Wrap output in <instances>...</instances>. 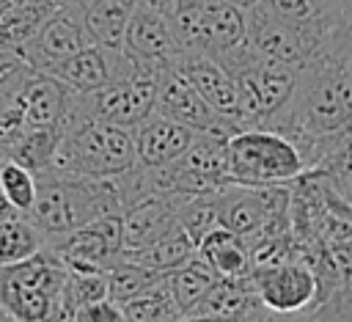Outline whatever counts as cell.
Here are the masks:
<instances>
[{
  "label": "cell",
  "instance_id": "6da1fadb",
  "mask_svg": "<svg viewBox=\"0 0 352 322\" xmlns=\"http://www.w3.org/2000/svg\"><path fill=\"white\" fill-rule=\"evenodd\" d=\"M63 138L50 165V176L69 179H113L138 165L132 129L96 118H82L72 102L60 121ZM44 173V176H47Z\"/></svg>",
  "mask_w": 352,
  "mask_h": 322
},
{
  "label": "cell",
  "instance_id": "7a4b0ae2",
  "mask_svg": "<svg viewBox=\"0 0 352 322\" xmlns=\"http://www.w3.org/2000/svg\"><path fill=\"white\" fill-rule=\"evenodd\" d=\"M66 281L69 270L50 248L28 261L0 267V311L14 322H69L77 308Z\"/></svg>",
  "mask_w": 352,
  "mask_h": 322
},
{
  "label": "cell",
  "instance_id": "3957f363",
  "mask_svg": "<svg viewBox=\"0 0 352 322\" xmlns=\"http://www.w3.org/2000/svg\"><path fill=\"white\" fill-rule=\"evenodd\" d=\"M36 179L38 193L28 220L44 234L47 245L99 217L121 215L110 179H69L50 173Z\"/></svg>",
  "mask_w": 352,
  "mask_h": 322
},
{
  "label": "cell",
  "instance_id": "277c9868",
  "mask_svg": "<svg viewBox=\"0 0 352 322\" xmlns=\"http://www.w3.org/2000/svg\"><path fill=\"white\" fill-rule=\"evenodd\" d=\"M217 63L234 80L242 127H270L292 105L300 69L264 58L248 44Z\"/></svg>",
  "mask_w": 352,
  "mask_h": 322
},
{
  "label": "cell",
  "instance_id": "5b68a950",
  "mask_svg": "<svg viewBox=\"0 0 352 322\" xmlns=\"http://www.w3.org/2000/svg\"><path fill=\"white\" fill-rule=\"evenodd\" d=\"M226 168L231 184L272 187L292 184L308 173L300 149L267 127H242L226 140Z\"/></svg>",
  "mask_w": 352,
  "mask_h": 322
},
{
  "label": "cell",
  "instance_id": "8992f818",
  "mask_svg": "<svg viewBox=\"0 0 352 322\" xmlns=\"http://www.w3.org/2000/svg\"><path fill=\"white\" fill-rule=\"evenodd\" d=\"M69 272L107 275L124 259V220L121 215L99 217L47 245Z\"/></svg>",
  "mask_w": 352,
  "mask_h": 322
},
{
  "label": "cell",
  "instance_id": "52a82bcc",
  "mask_svg": "<svg viewBox=\"0 0 352 322\" xmlns=\"http://www.w3.org/2000/svg\"><path fill=\"white\" fill-rule=\"evenodd\" d=\"M121 50L138 63L140 74L151 80H160V74H165L168 69H176L179 58L184 55L173 39L168 17L140 3L129 19Z\"/></svg>",
  "mask_w": 352,
  "mask_h": 322
},
{
  "label": "cell",
  "instance_id": "ba28073f",
  "mask_svg": "<svg viewBox=\"0 0 352 322\" xmlns=\"http://www.w3.org/2000/svg\"><path fill=\"white\" fill-rule=\"evenodd\" d=\"M85 118H96L113 127L138 129L157 110V80H124L96 94H77Z\"/></svg>",
  "mask_w": 352,
  "mask_h": 322
},
{
  "label": "cell",
  "instance_id": "9c48e42d",
  "mask_svg": "<svg viewBox=\"0 0 352 322\" xmlns=\"http://www.w3.org/2000/svg\"><path fill=\"white\" fill-rule=\"evenodd\" d=\"M91 47L77 6H58V11L38 28V33L19 50L36 74H55L69 58Z\"/></svg>",
  "mask_w": 352,
  "mask_h": 322
},
{
  "label": "cell",
  "instance_id": "30bf717a",
  "mask_svg": "<svg viewBox=\"0 0 352 322\" xmlns=\"http://www.w3.org/2000/svg\"><path fill=\"white\" fill-rule=\"evenodd\" d=\"M50 77L60 80L74 94H96L107 85H116L124 80H140L143 74H140L138 63L124 50H104V47L91 44L82 52H77L74 58H69L63 66H58L55 74H50Z\"/></svg>",
  "mask_w": 352,
  "mask_h": 322
},
{
  "label": "cell",
  "instance_id": "8fae6325",
  "mask_svg": "<svg viewBox=\"0 0 352 322\" xmlns=\"http://www.w3.org/2000/svg\"><path fill=\"white\" fill-rule=\"evenodd\" d=\"M258 303L270 314H297L311 311L316 300V278L302 259H286L280 264L256 270L250 275Z\"/></svg>",
  "mask_w": 352,
  "mask_h": 322
},
{
  "label": "cell",
  "instance_id": "7c38bea8",
  "mask_svg": "<svg viewBox=\"0 0 352 322\" xmlns=\"http://www.w3.org/2000/svg\"><path fill=\"white\" fill-rule=\"evenodd\" d=\"M154 113L182 124L192 132H204V135L231 138L239 129V127L223 121L217 113H212V107L201 99V94L176 69H168L165 74H160V80H157V110Z\"/></svg>",
  "mask_w": 352,
  "mask_h": 322
},
{
  "label": "cell",
  "instance_id": "4fadbf2b",
  "mask_svg": "<svg viewBox=\"0 0 352 322\" xmlns=\"http://www.w3.org/2000/svg\"><path fill=\"white\" fill-rule=\"evenodd\" d=\"M248 47L264 58L289 63L294 69H302L314 61L305 39L283 19H278L264 3L248 11Z\"/></svg>",
  "mask_w": 352,
  "mask_h": 322
},
{
  "label": "cell",
  "instance_id": "5bb4252c",
  "mask_svg": "<svg viewBox=\"0 0 352 322\" xmlns=\"http://www.w3.org/2000/svg\"><path fill=\"white\" fill-rule=\"evenodd\" d=\"M176 72L187 77V83L201 94V99L212 107V113H217L223 121H228V124L242 129L234 80L214 58L198 55V52H187V55L179 58Z\"/></svg>",
  "mask_w": 352,
  "mask_h": 322
},
{
  "label": "cell",
  "instance_id": "9a60e30c",
  "mask_svg": "<svg viewBox=\"0 0 352 322\" xmlns=\"http://www.w3.org/2000/svg\"><path fill=\"white\" fill-rule=\"evenodd\" d=\"M190 195H154L146 198L126 212H121L124 220V253H138L157 239H162L179 220L176 212Z\"/></svg>",
  "mask_w": 352,
  "mask_h": 322
},
{
  "label": "cell",
  "instance_id": "2e32d148",
  "mask_svg": "<svg viewBox=\"0 0 352 322\" xmlns=\"http://www.w3.org/2000/svg\"><path fill=\"white\" fill-rule=\"evenodd\" d=\"M198 132L154 113L151 118H146L138 129H132L135 138V151H138V165L143 168H162L176 162L190 143L195 140Z\"/></svg>",
  "mask_w": 352,
  "mask_h": 322
},
{
  "label": "cell",
  "instance_id": "e0dca14e",
  "mask_svg": "<svg viewBox=\"0 0 352 322\" xmlns=\"http://www.w3.org/2000/svg\"><path fill=\"white\" fill-rule=\"evenodd\" d=\"M212 198H214L220 228H228V231L239 234L248 242L261 237V231H264V226L270 220L261 187L228 184V187L212 193Z\"/></svg>",
  "mask_w": 352,
  "mask_h": 322
},
{
  "label": "cell",
  "instance_id": "ac0fdd59",
  "mask_svg": "<svg viewBox=\"0 0 352 322\" xmlns=\"http://www.w3.org/2000/svg\"><path fill=\"white\" fill-rule=\"evenodd\" d=\"M74 6L91 44L104 50H121L138 0H77Z\"/></svg>",
  "mask_w": 352,
  "mask_h": 322
},
{
  "label": "cell",
  "instance_id": "d6986e66",
  "mask_svg": "<svg viewBox=\"0 0 352 322\" xmlns=\"http://www.w3.org/2000/svg\"><path fill=\"white\" fill-rule=\"evenodd\" d=\"M245 44H248V14L223 0H209L198 55H209V58L220 61V58L242 50Z\"/></svg>",
  "mask_w": 352,
  "mask_h": 322
},
{
  "label": "cell",
  "instance_id": "ffe728a7",
  "mask_svg": "<svg viewBox=\"0 0 352 322\" xmlns=\"http://www.w3.org/2000/svg\"><path fill=\"white\" fill-rule=\"evenodd\" d=\"M69 99H72V88H66L60 80L50 74H33L28 85L19 91L25 127H36V129L60 127Z\"/></svg>",
  "mask_w": 352,
  "mask_h": 322
},
{
  "label": "cell",
  "instance_id": "44dd1931",
  "mask_svg": "<svg viewBox=\"0 0 352 322\" xmlns=\"http://www.w3.org/2000/svg\"><path fill=\"white\" fill-rule=\"evenodd\" d=\"M324 245L336 261L338 283L333 292L314 300L311 319L314 322H352V231Z\"/></svg>",
  "mask_w": 352,
  "mask_h": 322
},
{
  "label": "cell",
  "instance_id": "7402d4cb",
  "mask_svg": "<svg viewBox=\"0 0 352 322\" xmlns=\"http://www.w3.org/2000/svg\"><path fill=\"white\" fill-rule=\"evenodd\" d=\"M198 259L206 261L217 278H250V245L228 228H214L198 242Z\"/></svg>",
  "mask_w": 352,
  "mask_h": 322
},
{
  "label": "cell",
  "instance_id": "603a6c76",
  "mask_svg": "<svg viewBox=\"0 0 352 322\" xmlns=\"http://www.w3.org/2000/svg\"><path fill=\"white\" fill-rule=\"evenodd\" d=\"M258 305L250 278H220L187 316H239Z\"/></svg>",
  "mask_w": 352,
  "mask_h": 322
},
{
  "label": "cell",
  "instance_id": "cb8c5ba5",
  "mask_svg": "<svg viewBox=\"0 0 352 322\" xmlns=\"http://www.w3.org/2000/svg\"><path fill=\"white\" fill-rule=\"evenodd\" d=\"M55 11H58L55 0H19L0 19V50L6 47L22 50Z\"/></svg>",
  "mask_w": 352,
  "mask_h": 322
},
{
  "label": "cell",
  "instance_id": "d4e9b609",
  "mask_svg": "<svg viewBox=\"0 0 352 322\" xmlns=\"http://www.w3.org/2000/svg\"><path fill=\"white\" fill-rule=\"evenodd\" d=\"M63 129L60 127H47V129H36V127H25L22 135L11 143V149L6 151L8 160L19 162L22 168H28L36 176H44L55 160V151L60 146Z\"/></svg>",
  "mask_w": 352,
  "mask_h": 322
},
{
  "label": "cell",
  "instance_id": "484cf974",
  "mask_svg": "<svg viewBox=\"0 0 352 322\" xmlns=\"http://www.w3.org/2000/svg\"><path fill=\"white\" fill-rule=\"evenodd\" d=\"M192 256H195V242L187 237V231L179 223L154 245H148L138 253H124V259L138 261V264L157 270V272H173L179 267H184Z\"/></svg>",
  "mask_w": 352,
  "mask_h": 322
},
{
  "label": "cell",
  "instance_id": "4316f807",
  "mask_svg": "<svg viewBox=\"0 0 352 322\" xmlns=\"http://www.w3.org/2000/svg\"><path fill=\"white\" fill-rule=\"evenodd\" d=\"M41 250H47V239L25 215L0 223V267L28 261Z\"/></svg>",
  "mask_w": 352,
  "mask_h": 322
},
{
  "label": "cell",
  "instance_id": "83f0119b",
  "mask_svg": "<svg viewBox=\"0 0 352 322\" xmlns=\"http://www.w3.org/2000/svg\"><path fill=\"white\" fill-rule=\"evenodd\" d=\"M217 281H220V278L214 275V270H212L206 261H201L198 253H195L184 267L168 272V283H170V292H173V300H176L182 316H187V314L201 303V297H204Z\"/></svg>",
  "mask_w": 352,
  "mask_h": 322
},
{
  "label": "cell",
  "instance_id": "f1b7e54d",
  "mask_svg": "<svg viewBox=\"0 0 352 322\" xmlns=\"http://www.w3.org/2000/svg\"><path fill=\"white\" fill-rule=\"evenodd\" d=\"M165 278V272L148 270L138 261L121 259L110 272H107V297L116 305H124L129 300H138L143 294H148L160 281Z\"/></svg>",
  "mask_w": 352,
  "mask_h": 322
},
{
  "label": "cell",
  "instance_id": "f546056e",
  "mask_svg": "<svg viewBox=\"0 0 352 322\" xmlns=\"http://www.w3.org/2000/svg\"><path fill=\"white\" fill-rule=\"evenodd\" d=\"M121 311H124V322H179L182 319V311L168 283V272L148 294L124 303Z\"/></svg>",
  "mask_w": 352,
  "mask_h": 322
},
{
  "label": "cell",
  "instance_id": "4dcf8cb0",
  "mask_svg": "<svg viewBox=\"0 0 352 322\" xmlns=\"http://www.w3.org/2000/svg\"><path fill=\"white\" fill-rule=\"evenodd\" d=\"M0 190L6 195V201L14 206L16 215H30L33 204H36V193H38V179L36 173H30L28 168H22L14 160H3L0 162Z\"/></svg>",
  "mask_w": 352,
  "mask_h": 322
},
{
  "label": "cell",
  "instance_id": "1f68e13d",
  "mask_svg": "<svg viewBox=\"0 0 352 322\" xmlns=\"http://www.w3.org/2000/svg\"><path fill=\"white\" fill-rule=\"evenodd\" d=\"M176 220L179 226L187 231V237L195 242V250H198V242L214 231L220 223H217V209H214V198L212 195H190L179 212H176Z\"/></svg>",
  "mask_w": 352,
  "mask_h": 322
},
{
  "label": "cell",
  "instance_id": "d6a6232c",
  "mask_svg": "<svg viewBox=\"0 0 352 322\" xmlns=\"http://www.w3.org/2000/svg\"><path fill=\"white\" fill-rule=\"evenodd\" d=\"M66 292H69V300L74 303V308H82V305H91L99 300H110L107 297V275H99V272H69Z\"/></svg>",
  "mask_w": 352,
  "mask_h": 322
},
{
  "label": "cell",
  "instance_id": "836d02e7",
  "mask_svg": "<svg viewBox=\"0 0 352 322\" xmlns=\"http://www.w3.org/2000/svg\"><path fill=\"white\" fill-rule=\"evenodd\" d=\"M69 322H124V311L113 300H99V303L77 308Z\"/></svg>",
  "mask_w": 352,
  "mask_h": 322
},
{
  "label": "cell",
  "instance_id": "e575fe53",
  "mask_svg": "<svg viewBox=\"0 0 352 322\" xmlns=\"http://www.w3.org/2000/svg\"><path fill=\"white\" fill-rule=\"evenodd\" d=\"M179 322H275V314H270L264 305H258L239 316H182Z\"/></svg>",
  "mask_w": 352,
  "mask_h": 322
},
{
  "label": "cell",
  "instance_id": "d590c367",
  "mask_svg": "<svg viewBox=\"0 0 352 322\" xmlns=\"http://www.w3.org/2000/svg\"><path fill=\"white\" fill-rule=\"evenodd\" d=\"M333 61H338L349 74H352V30L341 39V44L336 47V52H333Z\"/></svg>",
  "mask_w": 352,
  "mask_h": 322
},
{
  "label": "cell",
  "instance_id": "8d00e7d4",
  "mask_svg": "<svg viewBox=\"0 0 352 322\" xmlns=\"http://www.w3.org/2000/svg\"><path fill=\"white\" fill-rule=\"evenodd\" d=\"M223 3H228V6H234V8H239V11H253L256 6H261L264 0H223Z\"/></svg>",
  "mask_w": 352,
  "mask_h": 322
},
{
  "label": "cell",
  "instance_id": "74e56055",
  "mask_svg": "<svg viewBox=\"0 0 352 322\" xmlns=\"http://www.w3.org/2000/svg\"><path fill=\"white\" fill-rule=\"evenodd\" d=\"M138 3H140V6H148V8H154V11H162V14H165V11H168V8H170V6L176 3V0H138Z\"/></svg>",
  "mask_w": 352,
  "mask_h": 322
},
{
  "label": "cell",
  "instance_id": "f35d334b",
  "mask_svg": "<svg viewBox=\"0 0 352 322\" xmlns=\"http://www.w3.org/2000/svg\"><path fill=\"white\" fill-rule=\"evenodd\" d=\"M8 217H16V212H14V206L6 201V195H3V190H0V223L8 220Z\"/></svg>",
  "mask_w": 352,
  "mask_h": 322
},
{
  "label": "cell",
  "instance_id": "ab89813d",
  "mask_svg": "<svg viewBox=\"0 0 352 322\" xmlns=\"http://www.w3.org/2000/svg\"><path fill=\"white\" fill-rule=\"evenodd\" d=\"M55 3H58V6H74L77 0H55Z\"/></svg>",
  "mask_w": 352,
  "mask_h": 322
},
{
  "label": "cell",
  "instance_id": "60d3db41",
  "mask_svg": "<svg viewBox=\"0 0 352 322\" xmlns=\"http://www.w3.org/2000/svg\"><path fill=\"white\" fill-rule=\"evenodd\" d=\"M346 11H349V19H352V0H346Z\"/></svg>",
  "mask_w": 352,
  "mask_h": 322
},
{
  "label": "cell",
  "instance_id": "b9f144b4",
  "mask_svg": "<svg viewBox=\"0 0 352 322\" xmlns=\"http://www.w3.org/2000/svg\"><path fill=\"white\" fill-rule=\"evenodd\" d=\"M0 322H14V319H8V316H6L3 311H0Z\"/></svg>",
  "mask_w": 352,
  "mask_h": 322
},
{
  "label": "cell",
  "instance_id": "7bdbcfd3",
  "mask_svg": "<svg viewBox=\"0 0 352 322\" xmlns=\"http://www.w3.org/2000/svg\"><path fill=\"white\" fill-rule=\"evenodd\" d=\"M3 160H6V151H0V162H3Z\"/></svg>",
  "mask_w": 352,
  "mask_h": 322
}]
</instances>
